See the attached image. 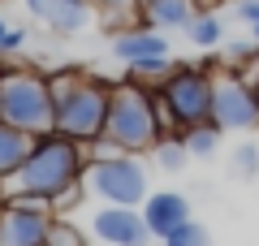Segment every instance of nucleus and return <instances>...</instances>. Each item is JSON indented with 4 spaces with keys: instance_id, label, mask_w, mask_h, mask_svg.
<instances>
[{
    "instance_id": "39448f33",
    "label": "nucleus",
    "mask_w": 259,
    "mask_h": 246,
    "mask_svg": "<svg viewBox=\"0 0 259 246\" xmlns=\"http://www.w3.org/2000/svg\"><path fill=\"white\" fill-rule=\"evenodd\" d=\"M0 82H5V121L26 134H44L56 121L52 87L48 73L26 69V65H0Z\"/></svg>"
},
{
    "instance_id": "a211bd4d",
    "label": "nucleus",
    "mask_w": 259,
    "mask_h": 246,
    "mask_svg": "<svg viewBox=\"0 0 259 246\" xmlns=\"http://www.w3.org/2000/svg\"><path fill=\"white\" fill-rule=\"evenodd\" d=\"M151 155H156V164H160V169H168V173H182V169H186V160H190V151H186L182 134H168V138H160Z\"/></svg>"
},
{
    "instance_id": "7ed1b4c3",
    "label": "nucleus",
    "mask_w": 259,
    "mask_h": 246,
    "mask_svg": "<svg viewBox=\"0 0 259 246\" xmlns=\"http://www.w3.org/2000/svg\"><path fill=\"white\" fill-rule=\"evenodd\" d=\"M52 87V104H56V121L52 130L74 143L91 147L104 138V121H108V104H112V87L82 69H56L48 73Z\"/></svg>"
},
{
    "instance_id": "dca6fc26",
    "label": "nucleus",
    "mask_w": 259,
    "mask_h": 246,
    "mask_svg": "<svg viewBox=\"0 0 259 246\" xmlns=\"http://www.w3.org/2000/svg\"><path fill=\"white\" fill-rule=\"evenodd\" d=\"M87 5H91L95 13H100L104 22H108L112 30H130V26H139V22H134V13L143 9V0H87Z\"/></svg>"
},
{
    "instance_id": "412c9836",
    "label": "nucleus",
    "mask_w": 259,
    "mask_h": 246,
    "mask_svg": "<svg viewBox=\"0 0 259 246\" xmlns=\"http://www.w3.org/2000/svg\"><path fill=\"white\" fill-rule=\"evenodd\" d=\"M48 246H91V237H82V229L69 220H52L48 229Z\"/></svg>"
},
{
    "instance_id": "cd10ccee",
    "label": "nucleus",
    "mask_w": 259,
    "mask_h": 246,
    "mask_svg": "<svg viewBox=\"0 0 259 246\" xmlns=\"http://www.w3.org/2000/svg\"><path fill=\"white\" fill-rule=\"evenodd\" d=\"M250 39H255V44H259V22H250Z\"/></svg>"
},
{
    "instance_id": "20e7f679",
    "label": "nucleus",
    "mask_w": 259,
    "mask_h": 246,
    "mask_svg": "<svg viewBox=\"0 0 259 246\" xmlns=\"http://www.w3.org/2000/svg\"><path fill=\"white\" fill-rule=\"evenodd\" d=\"M160 108L168 117V130H190L212 121V95H216V73L203 69L199 61H173V69L156 82Z\"/></svg>"
},
{
    "instance_id": "aec40b11",
    "label": "nucleus",
    "mask_w": 259,
    "mask_h": 246,
    "mask_svg": "<svg viewBox=\"0 0 259 246\" xmlns=\"http://www.w3.org/2000/svg\"><path fill=\"white\" fill-rule=\"evenodd\" d=\"M233 173H238L242 182H255L259 177V143H242L238 151H233Z\"/></svg>"
},
{
    "instance_id": "f3484780",
    "label": "nucleus",
    "mask_w": 259,
    "mask_h": 246,
    "mask_svg": "<svg viewBox=\"0 0 259 246\" xmlns=\"http://www.w3.org/2000/svg\"><path fill=\"white\" fill-rule=\"evenodd\" d=\"M186 39H190L194 48H221V39H225V26H221V18H216V13L199 9V13L190 18V26H186Z\"/></svg>"
},
{
    "instance_id": "6e6552de",
    "label": "nucleus",
    "mask_w": 259,
    "mask_h": 246,
    "mask_svg": "<svg viewBox=\"0 0 259 246\" xmlns=\"http://www.w3.org/2000/svg\"><path fill=\"white\" fill-rule=\"evenodd\" d=\"M52 203L30 199V194H9L0 203V246H44L52 229Z\"/></svg>"
},
{
    "instance_id": "2eb2a0df",
    "label": "nucleus",
    "mask_w": 259,
    "mask_h": 246,
    "mask_svg": "<svg viewBox=\"0 0 259 246\" xmlns=\"http://www.w3.org/2000/svg\"><path fill=\"white\" fill-rule=\"evenodd\" d=\"M186 143V151H190V160H212L216 151H221V138L225 130L216 126V121H203V126H190V130H177Z\"/></svg>"
},
{
    "instance_id": "4be33fe9",
    "label": "nucleus",
    "mask_w": 259,
    "mask_h": 246,
    "mask_svg": "<svg viewBox=\"0 0 259 246\" xmlns=\"http://www.w3.org/2000/svg\"><path fill=\"white\" fill-rule=\"evenodd\" d=\"M168 69H173L168 56H147V61H134V65H130V78H134V82H160Z\"/></svg>"
},
{
    "instance_id": "9d476101",
    "label": "nucleus",
    "mask_w": 259,
    "mask_h": 246,
    "mask_svg": "<svg viewBox=\"0 0 259 246\" xmlns=\"http://www.w3.org/2000/svg\"><path fill=\"white\" fill-rule=\"evenodd\" d=\"M26 9H30V18L52 26L56 35H78V30H87V22L95 13L87 0H26Z\"/></svg>"
},
{
    "instance_id": "1a4fd4ad",
    "label": "nucleus",
    "mask_w": 259,
    "mask_h": 246,
    "mask_svg": "<svg viewBox=\"0 0 259 246\" xmlns=\"http://www.w3.org/2000/svg\"><path fill=\"white\" fill-rule=\"evenodd\" d=\"M91 237L100 246H151V229L143 220V208H95L91 212Z\"/></svg>"
},
{
    "instance_id": "b1692460",
    "label": "nucleus",
    "mask_w": 259,
    "mask_h": 246,
    "mask_svg": "<svg viewBox=\"0 0 259 246\" xmlns=\"http://www.w3.org/2000/svg\"><path fill=\"white\" fill-rule=\"evenodd\" d=\"M238 18L242 22H259V0H242V5H238Z\"/></svg>"
},
{
    "instance_id": "f8f14e48",
    "label": "nucleus",
    "mask_w": 259,
    "mask_h": 246,
    "mask_svg": "<svg viewBox=\"0 0 259 246\" xmlns=\"http://www.w3.org/2000/svg\"><path fill=\"white\" fill-rule=\"evenodd\" d=\"M112 56L121 65H134V61H147V56H168V44H164V35H156L143 22V26H130L112 39Z\"/></svg>"
},
{
    "instance_id": "f03ea898",
    "label": "nucleus",
    "mask_w": 259,
    "mask_h": 246,
    "mask_svg": "<svg viewBox=\"0 0 259 246\" xmlns=\"http://www.w3.org/2000/svg\"><path fill=\"white\" fill-rule=\"evenodd\" d=\"M160 138H168V117L160 108L156 82L125 78L121 87H112L108 121H104V143H112L117 151L143 155V151H156Z\"/></svg>"
},
{
    "instance_id": "4468645a",
    "label": "nucleus",
    "mask_w": 259,
    "mask_h": 246,
    "mask_svg": "<svg viewBox=\"0 0 259 246\" xmlns=\"http://www.w3.org/2000/svg\"><path fill=\"white\" fill-rule=\"evenodd\" d=\"M26 155H30V134L18 130V126H9V121H0V177L9 182V177L22 169Z\"/></svg>"
},
{
    "instance_id": "bb28decb",
    "label": "nucleus",
    "mask_w": 259,
    "mask_h": 246,
    "mask_svg": "<svg viewBox=\"0 0 259 246\" xmlns=\"http://www.w3.org/2000/svg\"><path fill=\"white\" fill-rule=\"evenodd\" d=\"M5 199H9V186H5V177H0V203H5Z\"/></svg>"
},
{
    "instance_id": "a878e982",
    "label": "nucleus",
    "mask_w": 259,
    "mask_h": 246,
    "mask_svg": "<svg viewBox=\"0 0 259 246\" xmlns=\"http://www.w3.org/2000/svg\"><path fill=\"white\" fill-rule=\"evenodd\" d=\"M0 121H5V82H0Z\"/></svg>"
},
{
    "instance_id": "0eeeda50",
    "label": "nucleus",
    "mask_w": 259,
    "mask_h": 246,
    "mask_svg": "<svg viewBox=\"0 0 259 246\" xmlns=\"http://www.w3.org/2000/svg\"><path fill=\"white\" fill-rule=\"evenodd\" d=\"M212 121L225 134H250V130H259V100L250 91V78H242L238 69H216Z\"/></svg>"
},
{
    "instance_id": "393cba45",
    "label": "nucleus",
    "mask_w": 259,
    "mask_h": 246,
    "mask_svg": "<svg viewBox=\"0 0 259 246\" xmlns=\"http://www.w3.org/2000/svg\"><path fill=\"white\" fill-rule=\"evenodd\" d=\"M250 91H255V100H259V61H255V69H250Z\"/></svg>"
},
{
    "instance_id": "9b49d317",
    "label": "nucleus",
    "mask_w": 259,
    "mask_h": 246,
    "mask_svg": "<svg viewBox=\"0 0 259 246\" xmlns=\"http://www.w3.org/2000/svg\"><path fill=\"white\" fill-rule=\"evenodd\" d=\"M143 220H147V229L156 237H164L168 229H177V225L190 220V199H186L182 190H151L147 199H143Z\"/></svg>"
},
{
    "instance_id": "f257e3e1",
    "label": "nucleus",
    "mask_w": 259,
    "mask_h": 246,
    "mask_svg": "<svg viewBox=\"0 0 259 246\" xmlns=\"http://www.w3.org/2000/svg\"><path fill=\"white\" fill-rule=\"evenodd\" d=\"M87 173V151L82 143L56 134V130H44V134H30V155L22 160V169L9 177V194H30V199H48L56 203L74 190Z\"/></svg>"
},
{
    "instance_id": "5701e85b",
    "label": "nucleus",
    "mask_w": 259,
    "mask_h": 246,
    "mask_svg": "<svg viewBox=\"0 0 259 246\" xmlns=\"http://www.w3.org/2000/svg\"><path fill=\"white\" fill-rule=\"evenodd\" d=\"M22 48H26V30L13 26L9 35H5V44H0V52H22Z\"/></svg>"
},
{
    "instance_id": "ddd939ff",
    "label": "nucleus",
    "mask_w": 259,
    "mask_h": 246,
    "mask_svg": "<svg viewBox=\"0 0 259 246\" xmlns=\"http://www.w3.org/2000/svg\"><path fill=\"white\" fill-rule=\"evenodd\" d=\"M143 22L156 30H186L199 13V0H143Z\"/></svg>"
},
{
    "instance_id": "423d86ee",
    "label": "nucleus",
    "mask_w": 259,
    "mask_h": 246,
    "mask_svg": "<svg viewBox=\"0 0 259 246\" xmlns=\"http://www.w3.org/2000/svg\"><path fill=\"white\" fill-rule=\"evenodd\" d=\"M87 194L104 203H117V208H143V199L151 194L147 186V169L139 164V155L130 151H112V155H91L82 173Z\"/></svg>"
},
{
    "instance_id": "6ab92c4d",
    "label": "nucleus",
    "mask_w": 259,
    "mask_h": 246,
    "mask_svg": "<svg viewBox=\"0 0 259 246\" xmlns=\"http://www.w3.org/2000/svg\"><path fill=\"white\" fill-rule=\"evenodd\" d=\"M160 246H212V233H207L199 220H186V225L168 229V233L160 237Z\"/></svg>"
}]
</instances>
